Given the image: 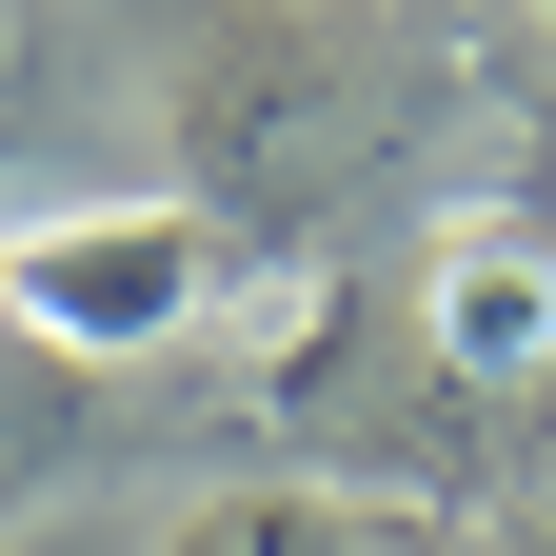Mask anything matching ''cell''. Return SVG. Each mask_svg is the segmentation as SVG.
<instances>
[{
    "instance_id": "cell-1",
    "label": "cell",
    "mask_w": 556,
    "mask_h": 556,
    "mask_svg": "<svg viewBox=\"0 0 556 556\" xmlns=\"http://www.w3.org/2000/svg\"><path fill=\"white\" fill-rule=\"evenodd\" d=\"M397 139V80L358 40H318V21H219L199 40V80H179V160H199V219H318V199H358V160Z\"/></svg>"
},
{
    "instance_id": "cell-2",
    "label": "cell",
    "mask_w": 556,
    "mask_h": 556,
    "mask_svg": "<svg viewBox=\"0 0 556 556\" xmlns=\"http://www.w3.org/2000/svg\"><path fill=\"white\" fill-rule=\"evenodd\" d=\"M219 219L199 199H100V219H40V239H0V338L60 378H100V358H160V338H199V299H219Z\"/></svg>"
},
{
    "instance_id": "cell-3",
    "label": "cell",
    "mask_w": 556,
    "mask_h": 556,
    "mask_svg": "<svg viewBox=\"0 0 556 556\" xmlns=\"http://www.w3.org/2000/svg\"><path fill=\"white\" fill-rule=\"evenodd\" d=\"M438 378L477 397L556 378V239H438Z\"/></svg>"
},
{
    "instance_id": "cell-4",
    "label": "cell",
    "mask_w": 556,
    "mask_h": 556,
    "mask_svg": "<svg viewBox=\"0 0 556 556\" xmlns=\"http://www.w3.org/2000/svg\"><path fill=\"white\" fill-rule=\"evenodd\" d=\"M160 556H378V517L358 497H199Z\"/></svg>"
},
{
    "instance_id": "cell-5",
    "label": "cell",
    "mask_w": 556,
    "mask_h": 556,
    "mask_svg": "<svg viewBox=\"0 0 556 556\" xmlns=\"http://www.w3.org/2000/svg\"><path fill=\"white\" fill-rule=\"evenodd\" d=\"M60 438H80V378H60V358H21V338H0V517L40 497V457H60Z\"/></svg>"
},
{
    "instance_id": "cell-6",
    "label": "cell",
    "mask_w": 556,
    "mask_h": 556,
    "mask_svg": "<svg viewBox=\"0 0 556 556\" xmlns=\"http://www.w3.org/2000/svg\"><path fill=\"white\" fill-rule=\"evenodd\" d=\"M536 21H556V0H536Z\"/></svg>"
}]
</instances>
